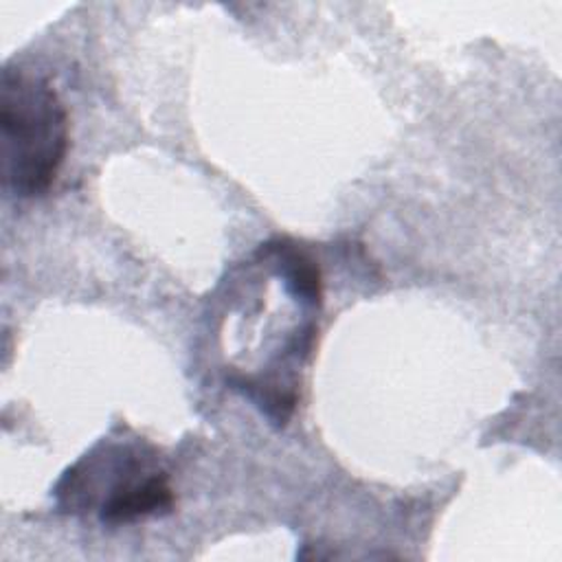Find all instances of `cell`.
<instances>
[{
    "label": "cell",
    "mask_w": 562,
    "mask_h": 562,
    "mask_svg": "<svg viewBox=\"0 0 562 562\" xmlns=\"http://www.w3.org/2000/svg\"><path fill=\"white\" fill-rule=\"evenodd\" d=\"M68 110L42 77L4 68L0 86L2 182L18 198L44 195L68 151Z\"/></svg>",
    "instance_id": "1"
},
{
    "label": "cell",
    "mask_w": 562,
    "mask_h": 562,
    "mask_svg": "<svg viewBox=\"0 0 562 562\" xmlns=\"http://www.w3.org/2000/svg\"><path fill=\"white\" fill-rule=\"evenodd\" d=\"M57 492L72 509L94 505L99 522L110 527L160 516L173 507L167 474L149 454L130 446H99L64 474Z\"/></svg>",
    "instance_id": "2"
}]
</instances>
